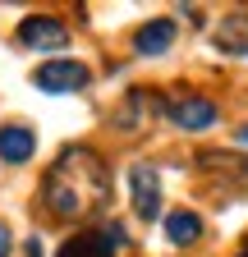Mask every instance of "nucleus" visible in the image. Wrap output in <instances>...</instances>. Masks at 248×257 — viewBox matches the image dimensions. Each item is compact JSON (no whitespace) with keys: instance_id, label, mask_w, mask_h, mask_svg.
<instances>
[{"instance_id":"4","label":"nucleus","mask_w":248,"mask_h":257,"mask_svg":"<svg viewBox=\"0 0 248 257\" xmlns=\"http://www.w3.org/2000/svg\"><path fill=\"white\" fill-rule=\"evenodd\" d=\"M129 193H134V211L143 220H157V211H161V179H157V170L152 166H134L129 170Z\"/></svg>"},{"instance_id":"6","label":"nucleus","mask_w":248,"mask_h":257,"mask_svg":"<svg viewBox=\"0 0 248 257\" xmlns=\"http://www.w3.org/2000/svg\"><path fill=\"white\" fill-rule=\"evenodd\" d=\"M166 115H170L179 128H189V134H198V128H211V124H216V106L207 101V96H179V101L166 106Z\"/></svg>"},{"instance_id":"9","label":"nucleus","mask_w":248,"mask_h":257,"mask_svg":"<svg viewBox=\"0 0 248 257\" xmlns=\"http://www.w3.org/2000/svg\"><path fill=\"white\" fill-rule=\"evenodd\" d=\"M211 42L221 55H248V14H230L221 19V28L211 32Z\"/></svg>"},{"instance_id":"13","label":"nucleus","mask_w":248,"mask_h":257,"mask_svg":"<svg viewBox=\"0 0 248 257\" xmlns=\"http://www.w3.org/2000/svg\"><path fill=\"white\" fill-rule=\"evenodd\" d=\"M239 257H248V248H243V252H239Z\"/></svg>"},{"instance_id":"11","label":"nucleus","mask_w":248,"mask_h":257,"mask_svg":"<svg viewBox=\"0 0 248 257\" xmlns=\"http://www.w3.org/2000/svg\"><path fill=\"white\" fill-rule=\"evenodd\" d=\"M0 257H10V225H0Z\"/></svg>"},{"instance_id":"10","label":"nucleus","mask_w":248,"mask_h":257,"mask_svg":"<svg viewBox=\"0 0 248 257\" xmlns=\"http://www.w3.org/2000/svg\"><path fill=\"white\" fill-rule=\"evenodd\" d=\"M198 234H202V220H198L193 211H170V216H166V239H170L175 248H189Z\"/></svg>"},{"instance_id":"12","label":"nucleus","mask_w":248,"mask_h":257,"mask_svg":"<svg viewBox=\"0 0 248 257\" xmlns=\"http://www.w3.org/2000/svg\"><path fill=\"white\" fill-rule=\"evenodd\" d=\"M234 138H239V143H248V128H239V134H234Z\"/></svg>"},{"instance_id":"8","label":"nucleus","mask_w":248,"mask_h":257,"mask_svg":"<svg viewBox=\"0 0 248 257\" xmlns=\"http://www.w3.org/2000/svg\"><path fill=\"white\" fill-rule=\"evenodd\" d=\"M33 152H37V138H33L28 124H5L0 128V156H5L10 166H23Z\"/></svg>"},{"instance_id":"3","label":"nucleus","mask_w":248,"mask_h":257,"mask_svg":"<svg viewBox=\"0 0 248 257\" xmlns=\"http://www.w3.org/2000/svg\"><path fill=\"white\" fill-rule=\"evenodd\" d=\"M19 42L23 46H33V51H60L69 42V32L60 19H46V14H33V19H23L19 23Z\"/></svg>"},{"instance_id":"5","label":"nucleus","mask_w":248,"mask_h":257,"mask_svg":"<svg viewBox=\"0 0 248 257\" xmlns=\"http://www.w3.org/2000/svg\"><path fill=\"white\" fill-rule=\"evenodd\" d=\"M115 248H124V230L119 225H106L101 234H78L60 248V257H110Z\"/></svg>"},{"instance_id":"2","label":"nucleus","mask_w":248,"mask_h":257,"mask_svg":"<svg viewBox=\"0 0 248 257\" xmlns=\"http://www.w3.org/2000/svg\"><path fill=\"white\" fill-rule=\"evenodd\" d=\"M87 64H78V60H46L42 69L33 74V83L42 87V92H78V87H87Z\"/></svg>"},{"instance_id":"1","label":"nucleus","mask_w":248,"mask_h":257,"mask_svg":"<svg viewBox=\"0 0 248 257\" xmlns=\"http://www.w3.org/2000/svg\"><path fill=\"white\" fill-rule=\"evenodd\" d=\"M42 193H46V202H51L55 216L74 220L87 207H101L106 193H110V184H106V170H101V161L92 156V152L69 147L65 156L55 161V170L46 175V188Z\"/></svg>"},{"instance_id":"7","label":"nucleus","mask_w":248,"mask_h":257,"mask_svg":"<svg viewBox=\"0 0 248 257\" xmlns=\"http://www.w3.org/2000/svg\"><path fill=\"white\" fill-rule=\"evenodd\" d=\"M170 42H175V23L170 19H152V23H143L134 32V51L138 55H166Z\"/></svg>"}]
</instances>
